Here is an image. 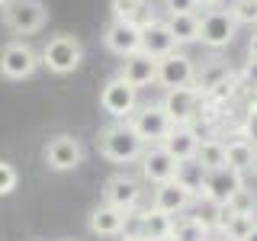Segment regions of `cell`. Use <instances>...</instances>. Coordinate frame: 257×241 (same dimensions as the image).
<instances>
[{
	"label": "cell",
	"mask_w": 257,
	"mask_h": 241,
	"mask_svg": "<svg viewBox=\"0 0 257 241\" xmlns=\"http://www.w3.org/2000/svg\"><path fill=\"white\" fill-rule=\"evenodd\" d=\"M167 29H171L177 45H190L199 42V13H177L167 16Z\"/></svg>",
	"instance_id": "cell-25"
},
{
	"label": "cell",
	"mask_w": 257,
	"mask_h": 241,
	"mask_svg": "<svg viewBox=\"0 0 257 241\" xmlns=\"http://www.w3.org/2000/svg\"><path fill=\"white\" fill-rule=\"evenodd\" d=\"M100 106H103L106 116L116 119V123H125V119L135 112V106H139V90H135L132 84H125V80L116 74V77H109L106 84H103Z\"/></svg>",
	"instance_id": "cell-8"
},
{
	"label": "cell",
	"mask_w": 257,
	"mask_h": 241,
	"mask_svg": "<svg viewBox=\"0 0 257 241\" xmlns=\"http://www.w3.org/2000/svg\"><path fill=\"white\" fill-rule=\"evenodd\" d=\"M228 13L235 16V23L241 26H254L257 23V0H231V7H228Z\"/></svg>",
	"instance_id": "cell-31"
},
{
	"label": "cell",
	"mask_w": 257,
	"mask_h": 241,
	"mask_svg": "<svg viewBox=\"0 0 257 241\" xmlns=\"http://www.w3.org/2000/svg\"><path fill=\"white\" fill-rule=\"evenodd\" d=\"M164 10L167 16H177V13H196V0H164Z\"/></svg>",
	"instance_id": "cell-34"
},
{
	"label": "cell",
	"mask_w": 257,
	"mask_h": 241,
	"mask_svg": "<svg viewBox=\"0 0 257 241\" xmlns=\"http://www.w3.org/2000/svg\"><path fill=\"white\" fill-rule=\"evenodd\" d=\"M254 167H257V164H254Z\"/></svg>",
	"instance_id": "cell-42"
},
{
	"label": "cell",
	"mask_w": 257,
	"mask_h": 241,
	"mask_svg": "<svg viewBox=\"0 0 257 241\" xmlns=\"http://www.w3.org/2000/svg\"><path fill=\"white\" fill-rule=\"evenodd\" d=\"M109 10H112V20L116 23H132L139 29L158 20L151 0H109Z\"/></svg>",
	"instance_id": "cell-17"
},
{
	"label": "cell",
	"mask_w": 257,
	"mask_h": 241,
	"mask_svg": "<svg viewBox=\"0 0 257 241\" xmlns=\"http://www.w3.org/2000/svg\"><path fill=\"white\" fill-rule=\"evenodd\" d=\"M241 187H244V174L231 171V167H215V171H206L203 199L212 206H225Z\"/></svg>",
	"instance_id": "cell-10"
},
{
	"label": "cell",
	"mask_w": 257,
	"mask_h": 241,
	"mask_svg": "<svg viewBox=\"0 0 257 241\" xmlns=\"http://www.w3.org/2000/svg\"><path fill=\"white\" fill-rule=\"evenodd\" d=\"M155 68H158V61L151 58V55L135 52V55H128V58H122V64H119V77L139 90V87L155 84Z\"/></svg>",
	"instance_id": "cell-15"
},
{
	"label": "cell",
	"mask_w": 257,
	"mask_h": 241,
	"mask_svg": "<svg viewBox=\"0 0 257 241\" xmlns=\"http://www.w3.org/2000/svg\"><path fill=\"white\" fill-rule=\"evenodd\" d=\"M257 225V215H231V222L225 225L222 235L228 241H244L247 235H251V228Z\"/></svg>",
	"instance_id": "cell-30"
},
{
	"label": "cell",
	"mask_w": 257,
	"mask_h": 241,
	"mask_svg": "<svg viewBox=\"0 0 257 241\" xmlns=\"http://www.w3.org/2000/svg\"><path fill=\"white\" fill-rule=\"evenodd\" d=\"M219 0H196V7H215Z\"/></svg>",
	"instance_id": "cell-38"
},
{
	"label": "cell",
	"mask_w": 257,
	"mask_h": 241,
	"mask_svg": "<svg viewBox=\"0 0 257 241\" xmlns=\"http://www.w3.org/2000/svg\"><path fill=\"white\" fill-rule=\"evenodd\" d=\"M238 90H241V80H238V74H235L231 80H222L219 87H212V90L206 93V100L212 103V109H219V106H225V103H231V100H235Z\"/></svg>",
	"instance_id": "cell-28"
},
{
	"label": "cell",
	"mask_w": 257,
	"mask_h": 241,
	"mask_svg": "<svg viewBox=\"0 0 257 241\" xmlns=\"http://www.w3.org/2000/svg\"><path fill=\"white\" fill-rule=\"evenodd\" d=\"M235 16L228 13V7H209V10L199 16V42L209 45V48H225L231 45V39H235Z\"/></svg>",
	"instance_id": "cell-7"
},
{
	"label": "cell",
	"mask_w": 257,
	"mask_h": 241,
	"mask_svg": "<svg viewBox=\"0 0 257 241\" xmlns=\"http://www.w3.org/2000/svg\"><path fill=\"white\" fill-rule=\"evenodd\" d=\"M247 106H251V109H257V87L251 90V103H247Z\"/></svg>",
	"instance_id": "cell-37"
},
{
	"label": "cell",
	"mask_w": 257,
	"mask_h": 241,
	"mask_svg": "<svg viewBox=\"0 0 257 241\" xmlns=\"http://www.w3.org/2000/svg\"><path fill=\"white\" fill-rule=\"evenodd\" d=\"M0 20L13 36H32L48 23V10L42 0H7L0 7Z\"/></svg>",
	"instance_id": "cell-3"
},
{
	"label": "cell",
	"mask_w": 257,
	"mask_h": 241,
	"mask_svg": "<svg viewBox=\"0 0 257 241\" xmlns=\"http://www.w3.org/2000/svg\"><path fill=\"white\" fill-rule=\"evenodd\" d=\"M42 161H45L48 171H55V174L77 171L84 164V145H80L77 135H68V132L52 135L42 148Z\"/></svg>",
	"instance_id": "cell-5"
},
{
	"label": "cell",
	"mask_w": 257,
	"mask_h": 241,
	"mask_svg": "<svg viewBox=\"0 0 257 241\" xmlns=\"http://www.w3.org/2000/svg\"><path fill=\"white\" fill-rule=\"evenodd\" d=\"M238 80H241V87H251V90L257 87V61H254V58L244 64V71H241Z\"/></svg>",
	"instance_id": "cell-35"
},
{
	"label": "cell",
	"mask_w": 257,
	"mask_h": 241,
	"mask_svg": "<svg viewBox=\"0 0 257 241\" xmlns=\"http://www.w3.org/2000/svg\"><path fill=\"white\" fill-rule=\"evenodd\" d=\"M190 199L193 196L177 180H167V183H158V187H155V199H151V206L161 209V212H167V215H177V212H183V209L190 206Z\"/></svg>",
	"instance_id": "cell-20"
},
{
	"label": "cell",
	"mask_w": 257,
	"mask_h": 241,
	"mask_svg": "<svg viewBox=\"0 0 257 241\" xmlns=\"http://www.w3.org/2000/svg\"><path fill=\"white\" fill-rule=\"evenodd\" d=\"M128 126H132V132L139 135L145 145H161L167 139V132H171V119H167V112L161 109V103H145V106H135V112L125 119Z\"/></svg>",
	"instance_id": "cell-6"
},
{
	"label": "cell",
	"mask_w": 257,
	"mask_h": 241,
	"mask_svg": "<svg viewBox=\"0 0 257 241\" xmlns=\"http://www.w3.org/2000/svg\"><path fill=\"white\" fill-rule=\"evenodd\" d=\"M42 68L39 61V52L23 39H13L0 48V77L7 80H29L36 71Z\"/></svg>",
	"instance_id": "cell-4"
},
{
	"label": "cell",
	"mask_w": 257,
	"mask_h": 241,
	"mask_svg": "<svg viewBox=\"0 0 257 241\" xmlns=\"http://www.w3.org/2000/svg\"><path fill=\"white\" fill-rule=\"evenodd\" d=\"M225 206H228L235 215H257V193H254V190H247V187H241Z\"/></svg>",
	"instance_id": "cell-29"
},
{
	"label": "cell",
	"mask_w": 257,
	"mask_h": 241,
	"mask_svg": "<svg viewBox=\"0 0 257 241\" xmlns=\"http://www.w3.org/2000/svg\"><path fill=\"white\" fill-rule=\"evenodd\" d=\"M16 183H20V174H16V167L10 164V161L0 158V196H10V193L16 190Z\"/></svg>",
	"instance_id": "cell-32"
},
{
	"label": "cell",
	"mask_w": 257,
	"mask_h": 241,
	"mask_svg": "<svg viewBox=\"0 0 257 241\" xmlns=\"http://www.w3.org/2000/svg\"><path fill=\"white\" fill-rule=\"evenodd\" d=\"M235 77V68H231L228 61H209V64H203V68L196 71V77H193V90H196L199 96H206L212 87H219L222 80H231Z\"/></svg>",
	"instance_id": "cell-21"
},
{
	"label": "cell",
	"mask_w": 257,
	"mask_h": 241,
	"mask_svg": "<svg viewBox=\"0 0 257 241\" xmlns=\"http://www.w3.org/2000/svg\"><path fill=\"white\" fill-rule=\"evenodd\" d=\"M174 180L180 183L190 196H203V187H206V167L199 164L196 158L190 161H177V171H174Z\"/></svg>",
	"instance_id": "cell-23"
},
{
	"label": "cell",
	"mask_w": 257,
	"mask_h": 241,
	"mask_svg": "<svg viewBox=\"0 0 257 241\" xmlns=\"http://www.w3.org/2000/svg\"><path fill=\"white\" fill-rule=\"evenodd\" d=\"M171 238L174 241H209V225L199 215H183V219H174Z\"/></svg>",
	"instance_id": "cell-26"
},
{
	"label": "cell",
	"mask_w": 257,
	"mask_h": 241,
	"mask_svg": "<svg viewBox=\"0 0 257 241\" xmlns=\"http://www.w3.org/2000/svg\"><path fill=\"white\" fill-rule=\"evenodd\" d=\"M254 164H257V151H254V145L247 142V139L235 135L231 142H225V167L244 174V171H251Z\"/></svg>",
	"instance_id": "cell-22"
},
{
	"label": "cell",
	"mask_w": 257,
	"mask_h": 241,
	"mask_svg": "<svg viewBox=\"0 0 257 241\" xmlns=\"http://www.w3.org/2000/svg\"><path fill=\"white\" fill-rule=\"evenodd\" d=\"M145 151V142L132 132L128 123H112L100 132V155L112 164H132Z\"/></svg>",
	"instance_id": "cell-2"
},
{
	"label": "cell",
	"mask_w": 257,
	"mask_h": 241,
	"mask_svg": "<svg viewBox=\"0 0 257 241\" xmlns=\"http://www.w3.org/2000/svg\"><path fill=\"white\" fill-rule=\"evenodd\" d=\"M158 241H174V238H171V235H167V238H158Z\"/></svg>",
	"instance_id": "cell-40"
},
{
	"label": "cell",
	"mask_w": 257,
	"mask_h": 241,
	"mask_svg": "<svg viewBox=\"0 0 257 241\" xmlns=\"http://www.w3.org/2000/svg\"><path fill=\"white\" fill-rule=\"evenodd\" d=\"M39 61H42V68H48L58 77L74 74V71L80 68V61H84V45H80V39L71 36V32H58V36H52L42 45Z\"/></svg>",
	"instance_id": "cell-1"
},
{
	"label": "cell",
	"mask_w": 257,
	"mask_h": 241,
	"mask_svg": "<svg viewBox=\"0 0 257 241\" xmlns=\"http://www.w3.org/2000/svg\"><path fill=\"white\" fill-rule=\"evenodd\" d=\"M139 225H142V231H145V241H158V238H167V235H171L174 215H167V212H161V209L148 206L139 215Z\"/></svg>",
	"instance_id": "cell-24"
},
{
	"label": "cell",
	"mask_w": 257,
	"mask_h": 241,
	"mask_svg": "<svg viewBox=\"0 0 257 241\" xmlns=\"http://www.w3.org/2000/svg\"><path fill=\"white\" fill-rule=\"evenodd\" d=\"M238 135H241V139H247V142L254 145V151H257V109L247 106L244 119H241V126H238Z\"/></svg>",
	"instance_id": "cell-33"
},
{
	"label": "cell",
	"mask_w": 257,
	"mask_h": 241,
	"mask_svg": "<svg viewBox=\"0 0 257 241\" xmlns=\"http://www.w3.org/2000/svg\"><path fill=\"white\" fill-rule=\"evenodd\" d=\"M125 219H128V212H122V209H116L109 203H103V206H96L90 212V231L100 235V238H119L122 228H125Z\"/></svg>",
	"instance_id": "cell-18"
},
{
	"label": "cell",
	"mask_w": 257,
	"mask_h": 241,
	"mask_svg": "<svg viewBox=\"0 0 257 241\" xmlns=\"http://www.w3.org/2000/svg\"><path fill=\"white\" fill-rule=\"evenodd\" d=\"M193 77H196V64H193L190 55L171 52V55H164V58H158V68H155V84L158 87H164V90L193 87Z\"/></svg>",
	"instance_id": "cell-9"
},
{
	"label": "cell",
	"mask_w": 257,
	"mask_h": 241,
	"mask_svg": "<svg viewBox=\"0 0 257 241\" xmlns=\"http://www.w3.org/2000/svg\"><path fill=\"white\" fill-rule=\"evenodd\" d=\"M167 148V155L174 161H190L196 158V148H199V132L193 126H174L171 132H167V139L161 142Z\"/></svg>",
	"instance_id": "cell-19"
},
{
	"label": "cell",
	"mask_w": 257,
	"mask_h": 241,
	"mask_svg": "<svg viewBox=\"0 0 257 241\" xmlns=\"http://www.w3.org/2000/svg\"><path fill=\"white\" fill-rule=\"evenodd\" d=\"M142 177L148 183H167V180H174V171H177V161L167 155V148L164 145H145V151H142Z\"/></svg>",
	"instance_id": "cell-13"
},
{
	"label": "cell",
	"mask_w": 257,
	"mask_h": 241,
	"mask_svg": "<svg viewBox=\"0 0 257 241\" xmlns=\"http://www.w3.org/2000/svg\"><path fill=\"white\" fill-rule=\"evenodd\" d=\"M161 109L167 112L171 126H190L193 119L199 116V93L193 87H177V90H167L164 100H161Z\"/></svg>",
	"instance_id": "cell-11"
},
{
	"label": "cell",
	"mask_w": 257,
	"mask_h": 241,
	"mask_svg": "<svg viewBox=\"0 0 257 241\" xmlns=\"http://www.w3.org/2000/svg\"><path fill=\"white\" fill-rule=\"evenodd\" d=\"M247 55H251V58L257 61V32L251 36V42H247Z\"/></svg>",
	"instance_id": "cell-36"
},
{
	"label": "cell",
	"mask_w": 257,
	"mask_h": 241,
	"mask_svg": "<svg viewBox=\"0 0 257 241\" xmlns=\"http://www.w3.org/2000/svg\"><path fill=\"white\" fill-rule=\"evenodd\" d=\"M4 4H7V0H0V7H4Z\"/></svg>",
	"instance_id": "cell-41"
},
{
	"label": "cell",
	"mask_w": 257,
	"mask_h": 241,
	"mask_svg": "<svg viewBox=\"0 0 257 241\" xmlns=\"http://www.w3.org/2000/svg\"><path fill=\"white\" fill-rule=\"evenodd\" d=\"M142 52L145 55H151V58H164V55H171L177 52V42H174V36H171V29H167V23H148V26H142Z\"/></svg>",
	"instance_id": "cell-16"
},
{
	"label": "cell",
	"mask_w": 257,
	"mask_h": 241,
	"mask_svg": "<svg viewBox=\"0 0 257 241\" xmlns=\"http://www.w3.org/2000/svg\"><path fill=\"white\" fill-rule=\"evenodd\" d=\"M103 45L109 48L119 58H128V55L142 52V29L132 26V23H116L112 20L106 29H103Z\"/></svg>",
	"instance_id": "cell-14"
},
{
	"label": "cell",
	"mask_w": 257,
	"mask_h": 241,
	"mask_svg": "<svg viewBox=\"0 0 257 241\" xmlns=\"http://www.w3.org/2000/svg\"><path fill=\"white\" fill-rule=\"evenodd\" d=\"M103 203L122 209V212H135L142 203V183L135 180V177L128 174H116L106 180V187H103Z\"/></svg>",
	"instance_id": "cell-12"
},
{
	"label": "cell",
	"mask_w": 257,
	"mask_h": 241,
	"mask_svg": "<svg viewBox=\"0 0 257 241\" xmlns=\"http://www.w3.org/2000/svg\"><path fill=\"white\" fill-rule=\"evenodd\" d=\"M244 241H257V225H254V228H251V235H247Z\"/></svg>",
	"instance_id": "cell-39"
},
{
	"label": "cell",
	"mask_w": 257,
	"mask_h": 241,
	"mask_svg": "<svg viewBox=\"0 0 257 241\" xmlns=\"http://www.w3.org/2000/svg\"><path fill=\"white\" fill-rule=\"evenodd\" d=\"M196 161L206 167V171H215V167H225V142L222 139H199L196 148Z\"/></svg>",
	"instance_id": "cell-27"
}]
</instances>
